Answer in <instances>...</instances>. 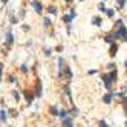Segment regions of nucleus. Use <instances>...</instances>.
<instances>
[{
  "mask_svg": "<svg viewBox=\"0 0 127 127\" xmlns=\"http://www.w3.org/2000/svg\"><path fill=\"white\" fill-rule=\"evenodd\" d=\"M101 78H103V81H104V86H106V89L107 90H110L112 89V80H110V77H109V75L106 74V75H101Z\"/></svg>",
  "mask_w": 127,
  "mask_h": 127,
  "instance_id": "f257e3e1",
  "label": "nucleus"
},
{
  "mask_svg": "<svg viewBox=\"0 0 127 127\" xmlns=\"http://www.w3.org/2000/svg\"><path fill=\"white\" fill-rule=\"evenodd\" d=\"M75 17H77V12H75V11H71V14H69V15H63V20H64L66 23H71L72 19H75Z\"/></svg>",
  "mask_w": 127,
  "mask_h": 127,
  "instance_id": "f03ea898",
  "label": "nucleus"
},
{
  "mask_svg": "<svg viewBox=\"0 0 127 127\" xmlns=\"http://www.w3.org/2000/svg\"><path fill=\"white\" fill-rule=\"evenodd\" d=\"M32 8L35 9V12H37V14H40V12H42V9H43L42 3H40V2H37V0H34V2H32Z\"/></svg>",
  "mask_w": 127,
  "mask_h": 127,
  "instance_id": "7ed1b4c3",
  "label": "nucleus"
},
{
  "mask_svg": "<svg viewBox=\"0 0 127 127\" xmlns=\"http://www.w3.org/2000/svg\"><path fill=\"white\" fill-rule=\"evenodd\" d=\"M34 96H35V94H31V92H25V100H26L28 104H31V103H32Z\"/></svg>",
  "mask_w": 127,
  "mask_h": 127,
  "instance_id": "20e7f679",
  "label": "nucleus"
},
{
  "mask_svg": "<svg viewBox=\"0 0 127 127\" xmlns=\"http://www.w3.org/2000/svg\"><path fill=\"white\" fill-rule=\"evenodd\" d=\"M6 43L8 44H12L14 43V35H12V32H11V31L6 34Z\"/></svg>",
  "mask_w": 127,
  "mask_h": 127,
  "instance_id": "39448f33",
  "label": "nucleus"
},
{
  "mask_svg": "<svg viewBox=\"0 0 127 127\" xmlns=\"http://www.w3.org/2000/svg\"><path fill=\"white\" fill-rule=\"evenodd\" d=\"M101 23H103V20L100 17H94V19H92V25L94 26H101Z\"/></svg>",
  "mask_w": 127,
  "mask_h": 127,
  "instance_id": "423d86ee",
  "label": "nucleus"
},
{
  "mask_svg": "<svg viewBox=\"0 0 127 127\" xmlns=\"http://www.w3.org/2000/svg\"><path fill=\"white\" fill-rule=\"evenodd\" d=\"M103 100H104V103H106V104L112 103V100H113V94H107V95H104V98H103Z\"/></svg>",
  "mask_w": 127,
  "mask_h": 127,
  "instance_id": "0eeeda50",
  "label": "nucleus"
},
{
  "mask_svg": "<svg viewBox=\"0 0 127 127\" xmlns=\"http://www.w3.org/2000/svg\"><path fill=\"white\" fill-rule=\"evenodd\" d=\"M63 127H72L71 118H63Z\"/></svg>",
  "mask_w": 127,
  "mask_h": 127,
  "instance_id": "6e6552de",
  "label": "nucleus"
},
{
  "mask_svg": "<svg viewBox=\"0 0 127 127\" xmlns=\"http://www.w3.org/2000/svg\"><path fill=\"white\" fill-rule=\"evenodd\" d=\"M116 51H118V46H116V43H112V46H110V55L113 57L115 54H116Z\"/></svg>",
  "mask_w": 127,
  "mask_h": 127,
  "instance_id": "1a4fd4ad",
  "label": "nucleus"
},
{
  "mask_svg": "<svg viewBox=\"0 0 127 127\" xmlns=\"http://www.w3.org/2000/svg\"><path fill=\"white\" fill-rule=\"evenodd\" d=\"M42 95V83H37V89H35V96H40Z\"/></svg>",
  "mask_w": 127,
  "mask_h": 127,
  "instance_id": "9d476101",
  "label": "nucleus"
},
{
  "mask_svg": "<svg viewBox=\"0 0 127 127\" xmlns=\"http://www.w3.org/2000/svg\"><path fill=\"white\" fill-rule=\"evenodd\" d=\"M0 119H2V121H3V123H5V121H6V119H8V115H6V110H0Z\"/></svg>",
  "mask_w": 127,
  "mask_h": 127,
  "instance_id": "9b49d317",
  "label": "nucleus"
},
{
  "mask_svg": "<svg viewBox=\"0 0 127 127\" xmlns=\"http://www.w3.org/2000/svg\"><path fill=\"white\" fill-rule=\"evenodd\" d=\"M106 42L107 43H113L115 42V35H113V34H109V35L106 37Z\"/></svg>",
  "mask_w": 127,
  "mask_h": 127,
  "instance_id": "f8f14e48",
  "label": "nucleus"
},
{
  "mask_svg": "<svg viewBox=\"0 0 127 127\" xmlns=\"http://www.w3.org/2000/svg\"><path fill=\"white\" fill-rule=\"evenodd\" d=\"M58 116L63 119V118H66L67 116V110H64V109H63V110H58Z\"/></svg>",
  "mask_w": 127,
  "mask_h": 127,
  "instance_id": "ddd939ff",
  "label": "nucleus"
},
{
  "mask_svg": "<svg viewBox=\"0 0 127 127\" xmlns=\"http://www.w3.org/2000/svg\"><path fill=\"white\" fill-rule=\"evenodd\" d=\"M49 112H51V115H58V109H57L55 106H51Z\"/></svg>",
  "mask_w": 127,
  "mask_h": 127,
  "instance_id": "4468645a",
  "label": "nucleus"
},
{
  "mask_svg": "<svg viewBox=\"0 0 127 127\" xmlns=\"http://www.w3.org/2000/svg\"><path fill=\"white\" fill-rule=\"evenodd\" d=\"M71 115H72V116H78V115H80L78 109H77V107H72V109H71Z\"/></svg>",
  "mask_w": 127,
  "mask_h": 127,
  "instance_id": "2eb2a0df",
  "label": "nucleus"
},
{
  "mask_svg": "<svg viewBox=\"0 0 127 127\" xmlns=\"http://www.w3.org/2000/svg\"><path fill=\"white\" fill-rule=\"evenodd\" d=\"M43 25H44L46 28H49L51 25H52V23H51V19H49V17H46V19L43 20Z\"/></svg>",
  "mask_w": 127,
  "mask_h": 127,
  "instance_id": "dca6fc26",
  "label": "nucleus"
},
{
  "mask_svg": "<svg viewBox=\"0 0 127 127\" xmlns=\"http://www.w3.org/2000/svg\"><path fill=\"white\" fill-rule=\"evenodd\" d=\"M109 75V77H110V80H112V81H115V80H116V71H113V72H110V74H107Z\"/></svg>",
  "mask_w": 127,
  "mask_h": 127,
  "instance_id": "f3484780",
  "label": "nucleus"
},
{
  "mask_svg": "<svg viewBox=\"0 0 127 127\" xmlns=\"http://www.w3.org/2000/svg\"><path fill=\"white\" fill-rule=\"evenodd\" d=\"M104 12L107 14V17H113V15H115V11H113V9H106Z\"/></svg>",
  "mask_w": 127,
  "mask_h": 127,
  "instance_id": "a211bd4d",
  "label": "nucleus"
},
{
  "mask_svg": "<svg viewBox=\"0 0 127 127\" xmlns=\"http://www.w3.org/2000/svg\"><path fill=\"white\" fill-rule=\"evenodd\" d=\"M48 12H49V14H57V8H55V6H49V8H48Z\"/></svg>",
  "mask_w": 127,
  "mask_h": 127,
  "instance_id": "6ab92c4d",
  "label": "nucleus"
},
{
  "mask_svg": "<svg viewBox=\"0 0 127 127\" xmlns=\"http://www.w3.org/2000/svg\"><path fill=\"white\" fill-rule=\"evenodd\" d=\"M126 3H127V0H118V6H119V8H124Z\"/></svg>",
  "mask_w": 127,
  "mask_h": 127,
  "instance_id": "aec40b11",
  "label": "nucleus"
},
{
  "mask_svg": "<svg viewBox=\"0 0 127 127\" xmlns=\"http://www.w3.org/2000/svg\"><path fill=\"white\" fill-rule=\"evenodd\" d=\"M98 9H100V11H106V6H104V2H100V5H98Z\"/></svg>",
  "mask_w": 127,
  "mask_h": 127,
  "instance_id": "412c9836",
  "label": "nucleus"
},
{
  "mask_svg": "<svg viewBox=\"0 0 127 127\" xmlns=\"http://www.w3.org/2000/svg\"><path fill=\"white\" fill-rule=\"evenodd\" d=\"M98 127H110V126H107L106 121H100V123H98Z\"/></svg>",
  "mask_w": 127,
  "mask_h": 127,
  "instance_id": "4be33fe9",
  "label": "nucleus"
},
{
  "mask_svg": "<svg viewBox=\"0 0 127 127\" xmlns=\"http://www.w3.org/2000/svg\"><path fill=\"white\" fill-rule=\"evenodd\" d=\"M12 96L15 98V101H19V100H20V95H19V92H15V90L12 92Z\"/></svg>",
  "mask_w": 127,
  "mask_h": 127,
  "instance_id": "5701e85b",
  "label": "nucleus"
},
{
  "mask_svg": "<svg viewBox=\"0 0 127 127\" xmlns=\"http://www.w3.org/2000/svg\"><path fill=\"white\" fill-rule=\"evenodd\" d=\"M8 81H9V83H12V81H15V78L12 77V75H9V77H8Z\"/></svg>",
  "mask_w": 127,
  "mask_h": 127,
  "instance_id": "b1692460",
  "label": "nucleus"
},
{
  "mask_svg": "<svg viewBox=\"0 0 127 127\" xmlns=\"http://www.w3.org/2000/svg\"><path fill=\"white\" fill-rule=\"evenodd\" d=\"M20 71H21V72H28V67H26L25 64H23V66L20 67Z\"/></svg>",
  "mask_w": 127,
  "mask_h": 127,
  "instance_id": "393cba45",
  "label": "nucleus"
},
{
  "mask_svg": "<svg viewBox=\"0 0 127 127\" xmlns=\"http://www.w3.org/2000/svg\"><path fill=\"white\" fill-rule=\"evenodd\" d=\"M44 55L49 57V55H51V51H49V49H44Z\"/></svg>",
  "mask_w": 127,
  "mask_h": 127,
  "instance_id": "a878e982",
  "label": "nucleus"
},
{
  "mask_svg": "<svg viewBox=\"0 0 127 127\" xmlns=\"http://www.w3.org/2000/svg\"><path fill=\"white\" fill-rule=\"evenodd\" d=\"M11 116H17V110H14V109H12V110H11Z\"/></svg>",
  "mask_w": 127,
  "mask_h": 127,
  "instance_id": "bb28decb",
  "label": "nucleus"
},
{
  "mask_svg": "<svg viewBox=\"0 0 127 127\" xmlns=\"http://www.w3.org/2000/svg\"><path fill=\"white\" fill-rule=\"evenodd\" d=\"M21 28H23V31H29V26H28V25H23Z\"/></svg>",
  "mask_w": 127,
  "mask_h": 127,
  "instance_id": "cd10ccee",
  "label": "nucleus"
},
{
  "mask_svg": "<svg viewBox=\"0 0 127 127\" xmlns=\"http://www.w3.org/2000/svg\"><path fill=\"white\" fill-rule=\"evenodd\" d=\"M15 21H17V17L12 15V17H11V23H15Z\"/></svg>",
  "mask_w": 127,
  "mask_h": 127,
  "instance_id": "c85d7f7f",
  "label": "nucleus"
},
{
  "mask_svg": "<svg viewBox=\"0 0 127 127\" xmlns=\"http://www.w3.org/2000/svg\"><path fill=\"white\" fill-rule=\"evenodd\" d=\"M123 104H124V107L127 109V98H124V101H123Z\"/></svg>",
  "mask_w": 127,
  "mask_h": 127,
  "instance_id": "c756f323",
  "label": "nucleus"
},
{
  "mask_svg": "<svg viewBox=\"0 0 127 127\" xmlns=\"http://www.w3.org/2000/svg\"><path fill=\"white\" fill-rule=\"evenodd\" d=\"M107 67L109 69H115V64H113V63H112V64H107Z\"/></svg>",
  "mask_w": 127,
  "mask_h": 127,
  "instance_id": "7c9ffc66",
  "label": "nucleus"
},
{
  "mask_svg": "<svg viewBox=\"0 0 127 127\" xmlns=\"http://www.w3.org/2000/svg\"><path fill=\"white\" fill-rule=\"evenodd\" d=\"M2 69H3V66H2V63H0V78H2Z\"/></svg>",
  "mask_w": 127,
  "mask_h": 127,
  "instance_id": "2f4dec72",
  "label": "nucleus"
},
{
  "mask_svg": "<svg viewBox=\"0 0 127 127\" xmlns=\"http://www.w3.org/2000/svg\"><path fill=\"white\" fill-rule=\"evenodd\" d=\"M124 67H126V69H127V61H126V63H124Z\"/></svg>",
  "mask_w": 127,
  "mask_h": 127,
  "instance_id": "473e14b6",
  "label": "nucleus"
},
{
  "mask_svg": "<svg viewBox=\"0 0 127 127\" xmlns=\"http://www.w3.org/2000/svg\"><path fill=\"white\" fill-rule=\"evenodd\" d=\"M66 2H67V3H72V0H66Z\"/></svg>",
  "mask_w": 127,
  "mask_h": 127,
  "instance_id": "72a5a7b5",
  "label": "nucleus"
},
{
  "mask_svg": "<svg viewBox=\"0 0 127 127\" xmlns=\"http://www.w3.org/2000/svg\"><path fill=\"white\" fill-rule=\"evenodd\" d=\"M8 2V0H2V3H6Z\"/></svg>",
  "mask_w": 127,
  "mask_h": 127,
  "instance_id": "f704fd0d",
  "label": "nucleus"
},
{
  "mask_svg": "<svg viewBox=\"0 0 127 127\" xmlns=\"http://www.w3.org/2000/svg\"><path fill=\"white\" fill-rule=\"evenodd\" d=\"M126 90H127V84H126Z\"/></svg>",
  "mask_w": 127,
  "mask_h": 127,
  "instance_id": "c9c22d12",
  "label": "nucleus"
},
{
  "mask_svg": "<svg viewBox=\"0 0 127 127\" xmlns=\"http://www.w3.org/2000/svg\"><path fill=\"white\" fill-rule=\"evenodd\" d=\"M126 127H127V123H126Z\"/></svg>",
  "mask_w": 127,
  "mask_h": 127,
  "instance_id": "e433bc0d",
  "label": "nucleus"
},
{
  "mask_svg": "<svg viewBox=\"0 0 127 127\" xmlns=\"http://www.w3.org/2000/svg\"><path fill=\"white\" fill-rule=\"evenodd\" d=\"M81 2H83V0H81Z\"/></svg>",
  "mask_w": 127,
  "mask_h": 127,
  "instance_id": "4c0bfd02",
  "label": "nucleus"
}]
</instances>
